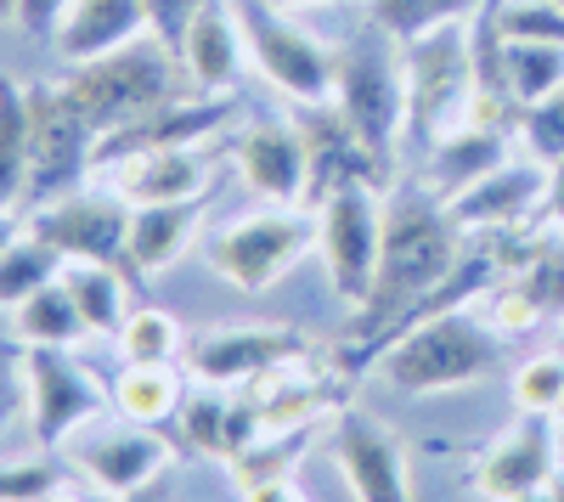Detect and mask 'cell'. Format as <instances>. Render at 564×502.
I'll return each mask as SVG.
<instances>
[{
	"instance_id": "cell-7",
	"label": "cell",
	"mask_w": 564,
	"mask_h": 502,
	"mask_svg": "<svg viewBox=\"0 0 564 502\" xmlns=\"http://www.w3.org/2000/svg\"><path fill=\"white\" fill-rule=\"evenodd\" d=\"M243 23V52L249 68L294 108H322L334 102V45L316 40L289 7L276 0H231Z\"/></svg>"
},
{
	"instance_id": "cell-30",
	"label": "cell",
	"mask_w": 564,
	"mask_h": 502,
	"mask_svg": "<svg viewBox=\"0 0 564 502\" xmlns=\"http://www.w3.org/2000/svg\"><path fill=\"white\" fill-rule=\"evenodd\" d=\"M57 277H63V254L23 226V238L0 249V316H12L23 299H34L45 283H57Z\"/></svg>"
},
{
	"instance_id": "cell-41",
	"label": "cell",
	"mask_w": 564,
	"mask_h": 502,
	"mask_svg": "<svg viewBox=\"0 0 564 502\" xmlns=\"http://www.w3.org/2000/svg\"><path fill=\"white\" fill-rule=\"evenodd\" d=\"M542 220L553 232H564V159L547 164V204H542Z\"/></svg>"
},
{
	"instance_id": "cell-38",
	"label": "cell",
	"mask_w": 564,
	"mask_h": 502,
	"mask_svg": "<svg viewBox=\"0 0 564 502\" xmlns=\"http://www.w3.org/2000/svg\"><path fill=\"white\" fill-rule=\"evenodd\" d=\"M198 7H204V0H148V29H153L164 45H181L186 23L198 18Z\"/></svg>"
},
{
	"instance_id": "cell-1",
	"label": "cell",
	"mask_w": 564,
	"mask_h": 502,
	"mask_svg": "<svg viewBox=\"0 0 564 502\" xmlns=\"http://www.w3.org/2000/svg\"><path fill=\"white\" fill-rule=\"evenodd\" d=\"M468 254V232L435 187H395L384 198V249H379V277L367 299L356 305V334L367 345H390L412 316L430 305L457 260Z\"/></svg>"
},
{
	"instance_id": "cell-35",
	"label": "cell",
	"mask_w": 564,
	"mask_h": 502,
	"mask_svg": "<svg viewBox=\"0 0 564 502\" xmlns=\"http://www.w3.org/2000/svg\"><path fill=\"white\" fill-rule=\"evenodd\" d=\"M491 23L502 40L564 45V7H553V0H491Z\"/></svg>"
},
{
	"instance_id": "cell-23",
	"label": "cell",
	"mask_w": 564,
	"mask_h": 502,
	"mask_svg": "<svg viewBox=\"0 0 564 502\" xmlns=\"http://www.w3.org/2000/svg\"><path fill=\"white\" fill-rule=\"evenodd\" d=\"M520 135L513 130H502V124H463V130H452L446 142H435L430 153H423V187H435L441 198H452V193H463V187H475L480 175H491L497 164H508Z\"/></svg>"
},
{
	"instance_id": "cell-16",
	"label": "cell",
	"mask_w": 564,
	"mask_h": 502,
	"mask_svg": "<svg viewBox=\"0 0 564 502\" xmlns=\"http://www.w3.org/2000/svg\"><path fill=\"white\" fill-rule=\"evenodd\" d=\"M311 334L300 328H215L204 334L193 350V379L198 384H220V390H249L276 368H294V361H311Z\"/></svg>"
},
{
	"instance_id": "cell-46",
	"label": "cell",
	"mask_w": 564,
	"mask_h": 502,
	"mask_svg": "<svg viewBox=\"0 0 564 502\" xmlns=\"http://www.w3.org/2000/svg\"><path fill=\"white\" fill-rule=\"evenodd\" d=\"M85 496H97V491H90V485H63L52 502H85Z\"/></svg>"
},
{
	"instance_id": "cell-2",
	"label": "cell",
	"mask_w": 564,
	"mask_h": 502,
	"mask_svg": "<svg viewBox=\"0 0 564 502\" xmlns=\"http://www.w3.org/2000/svg\"><path fill=\"white\" fill-rule=\"evenodd\" d=\"M384 379L401 395H446L486 384L502 361V334L486 323V310L452 305L435 316H412V323L379 350Z\"/></svg>"
},
{
	"instance_id": "cell-29",
	"label": "cell",
	"mask_w": 564,
	"mask_h": 502,
	"mask_svg": "<svg viewBox=\"0 0 564 502\" xmlns=\"http://www.w3.org/2000/svg\"><path fill=\"white\" fill-rule=\"evenodd\" d=\"M175 424H181V440L193 446V451L231 463V451H238V401H231L220 384H204V390L186 395Z\"/></svg>"
},
{
	"instance_id": "cell-44",
	"label": "cell",
	"mask_w": 564,
	"mask_h": 502,
	"mask_svg": "<svg viewBox=\"0 0 564 502\" xmlns=\"http://www.w3.org/2000/svg\"><path fill=\"white\" fill-rule=\"evenodd\" d=\"M276 7H289V12H305V7H350V0H276Z\"/></svg>"
},
{
	"instance_id": "cell-4",
	"label": "cell",
	"mask_w": 564,
	"mask_h": 502,
	"mask_svg": "<svg viewBox=\"0 0 564 502\" xmlns=\"http://www.w3.org/2000/svg\"><path fill=\"white\" fill-rule=\"evenodd\" d=\"M57 85L68 90L74 108L102 135L141 119V113H153V108H164V102H175L181 90H193L175 45H164L159 34H141V40L119 45V52H108V57L74 63V68H63Z\"/></svg>"
},
{
	"instance_id": "cell-11",
	"label": "cell",
	"mask_w": 564,
	"mask_h": 502,
	"mask_svg": "<svg viewBox=\"0 0 564 502\" xmlns=\"http://www.w3.org/2000/svg\"><path fill=\"white\" fill-rule=\"evenodd\" d=\"M220 148L260 204H311V148L300 119L238 113V124L220 135Z\"/></svg>"
},
{
	"instance_id": "cell-39",
	"label": "cell",
	"mask_w": 564,
	"mask_h": 502,
	"mask_svg": "<svg viewBox=\"0 0 564 502\" xmlns=\"http://www.w3.org/2000/svg\"><path fill=\"white\" fill-rule=\"evenodd\" d=\"M63 12H68V0H18V7H12V23H18L23 34L52 40L57 23H63Z\"/></svg>"
},
{
	"instance_id": "cell-20",
	"label": "cell",
	"mask_w": 564,
	"mask_h": 502,
	"mask_svg": "<svg viewBox=\"0 0 564 502\" xmlns=\"http://www.w3.org/2000/svg\"><path fill=\"white\" fill-rule=\"evenodd\" d=\"M300 130H305V148H311V204L334 187H350V181H379V187H390V170L350 130V119L334 102L300 108Z\"/></svg>"
},
{
	"instance_id": "cell-17",
	"label": "cell",
	"mask_w": 564,
	"mask_h": 502,
	"mask_svg": "<svg viewBox=\"0 0 564 502\" xmlns=\"http://www.w3.org/2000/svg\"><path fill=\"white\" fill-rule=\"evenodd\" d=\"M97 181H108L130 209L186 204V198L215 193V159H209V148H159V153H130V159L97 170Z\"/></svg>"
},
{
	"instance_id": "cell-5",
	"label": "cell",
	"mask_w": 564,
	"mask_h": 502,
	"mask_svg": "<svg viewBox=\"0 0 564 502\" xmlns=\"http://www.w3.org/2000/svg\"><path fill=\"white\" fill-rule=\"evenodd\" d=\"M406 52V142L430 153L452 130L475 124L480 108V68L468 23H441L401 40Z\"/></svg>"
},
{
	"instance_id": "cell-47",
	"label": "cell",
	"mask_w": 564,
	"mask_h": 502,
	"mask_svg": "<svg viewBox=\"0 0 564 502\" xmlns=\"http://www.w3.org/2000/svg\"><path fill=\"white\" fill-rule=\"evenodd\" d=\"M553 502H564V469L553 474Z\"/></svg>"
},
{
	"instance_id": "cell-27",
	"label": "cell",
	"mask_w": 564,
	"mask_h": 502,
	"mask_svg": "<svg viewBox=\"0 0 564 502\" xmlns=\"http://www.w3.org/2000/svg\"><path fill=\"white\" fill-rule=\"evenodd\" d=\"M497 79H502V97L513 102V113H525L531 102L553 97V90L564 85V45H547V40H502Z\"/></svg>"
},
{
	"instance_id": "cell-32",
	"label": "cell",
	"mask_w": 564,
	"mask_h": 502,
	"mask_svg": "<svg viewBox=\"0 0 564 502\" xmlns=\"http://www.w3.org/2000/svg\"><path fill=\"white\" fill-rule=\"evenodd\" d=\"M119 361H181V350H186V334H181V323L170 310H159V305H135L130 310V323L119 328Z\"/></svg>"
},
{
	"instance_id": "cell-19",
	"label": "cell",
	"mask_w": 564,
	"mask_h": 502,
	"mask_svg": "<svg viewBox=\"0 0 564 502\" xmlns=\"http://www.w3.org/2000/svg\"><path fill=\"white\" fill-rule=\"evenodd\" d=\"M175 57H181L193 90H204V97H238V85L249 74V52H243V23L231 12V0H204L198 18L186 23Z\"/></svg>"
},
{
	"instance_id": "cell-45",
	"label": "cell",
	"mask_w": 564,
	"mask_h": 502,
	"mask_svg": "<svg viewBox=\"0 0 564 502\" xmlns=\"http://www.w3.org/2000/svg\"><path fill=\"white\" fill-rule=\"evenodd\" d=\"M508 502H553V480L536 485V491H520V496H508Z\"/></svg>"
},
{
	"instance_id": "cell-31",
	"label": "cell",
	"mask_w": 564,
	"mask_h": 502,
	"mask_svg": "<svg viewBox=\"0 0 564 502\" xmlns=\"http://www.w3.org/2000/svg\"><path fill=\"white\" fill-rule=\"evenodd\" d=\"M486 7V0H367V18L384 23L395 40H412L423 29H441V23H468Z\"/></svg>"
},
{
	"instance_id": "cell-3",
	"label": "cell",
	"mask_w": 564,
	"mask_h": 502,
	"mask_svg": "<svg viewBox=\"0 0 564 502\" xmlns=\"http://www.w3.org/2000/svg\"><path fill=\"white\" fill-rule=\"evenodd\" d=\"M334 108L395 175L406 148V52L384 23H361L334 45Z\"/></svg>"
},
{
	"instance_id": "cell-8",
	"label": "cell",
	"mask_w": 564,
	"mask_h": 502,
	"mask_svg": "<svg viewBox=\"0 0 564 502\" xmlns=\"http://www.w3.org/2000/svg\"><path fill=\"white\" fill-rule=\"evenodd\" d=\"M311 209H316V254L327 265V288L356 310L372 277H379L384 193H379V181H350V187L322 193Z\"/></svg>"
},
{
	"instance_id": "cell-26",
	"label": "cell",
	"mask_w": 564,
	"mask_h": 502,
	"mask_svg": "<svg viewBox=\"0 0 564 502\" xmlns=\"http://www.w3.org/2000/svg\"><path fill=\"white\" fill-rule=\"evenodd\" d=\"M7 334L18 345H52V350H79L90 339V328H85V316H79V305H74V294H68L63 277L45 283L34 299L18 305L7 316Z\"/></svg>"
},
{
	"instance_id": "cell-43",
	"label": "cell",
	"mask_w": 564,
	"mask_h": 502,
	"mask_svg": "<svg viewBox=\"0 0 564 502\" xmlns=\"http://www.w3.org/2000/svg\"><path fill=\"white\" fill-rule=\"evenodd\" d=\"M23 226H29V220H23L18 209H0V249L18 243V238H23Z\"/></svg>"
},
{
	"instance_id": "cell-42",
	"label": "cell",
	"mask_w": 564,
	"mask_h": 502,
	"mask_svg": "<svg viewBox=\"0 0 564 502\" xmlns=\"http://www.w3.org/2000/svg\"><path fill=\"white\" fill-rule=\"evenodd\" d=\"M113 502H175V485H170V474H159V480H148V485L113 496Z\"/></svg>"
},
{
	"instance_id": "cell-21",
	"label": "cell",
	"mask_w": 564,
	"mask_h": 502,
	"mask_svg": "<svg viewBox=\"0 0 564 502\" xmlns=\"http://www.w3.org/2000/svg\"><path fill=\"white\" fill-rule=\"evenodd\" d=\"M153 34L148 29V0H68V12L52 34V52L63 68L90 63V57H108L119 45Z\"/></svg>"
},
{
	"instance_id": "cell-12",
	"label": "cell",
	"mask_w": 564,
	"mask_h": 502,
	"mask_svg": "<svg viewBox=\"0 0 564 502\" xmlns=\"http://www.w3.org/2000/svg\"><path fill=\"white\" fill-rule=\"evenodd\" d=\"M23 373H29V429L40 451H57L74 429L113 413L108 384L85 361H74V350L23 345Z\"/></svg>"
},
{
	"instance_id": "cell-49",
	"label": "cell",
	"mask_w": 564,
	"mask_h": 502,
	"mask_svg": "<svg viewBox=\"0 0 564 502\" xmlns=\"http://www.w3.org/2000/svg\"><path fill=\"white\" fill-rule=\"evenodd\" d=\"M553 7H564V0H553Z\"/></svg>"
},
{
	"instance_id": "cell-10",
	"label": "cell",
	"mask_w": 564,
	"mask_h": 502,
	"mask_svg": "<svg viewBox=\"0 0 564 502\" xmlns=\"http://www.w3.org/2000/svg\"><path fill=\"white\" fill-rule=\"evenodd\" d=\"M57 458L68 463V474L79 485H90L97 496H124L135 485H148L159 474L175 469V440L164 429H148V424H130V418H90L85 429H74L63 446H57Z\"/></svg>"
},
{
	"instance_id": "cell-9",
	"label": "cell",
	"mask_w": 564,
	"mask_h": 502,
	"mask_svg": "<svg viewBox=\"0 0 564 502\" xmlns=\"http://www.w3.org/2000/svg\"><path fill=\"white\" fill-rule=\"evenodd\" d=\"M29 119H34V142H29V198L23 215L52 204L85 181H97V124H90L74 97L57 79H34L29 85Z\"/></svg>"
},
{
	"instance_id": "cell-18",
	"label": "cell",
	"mask_w": 564,
	"mask_h": 502,
	"mask_svg": "<svg viewBox=\"0 0 564 502\" xmlns=\"http://www.w3.org/2000/svg\"><path fill=\"white\" fill-rule=\"evenodd\" d=\"M558 474V451H553V418L520 413L475 463V491L486 502H508L520 491H536Z\"/></svg>"
},
{
	"instance_id": "cell-25",
	"label": "cell",
	"mask_w": 564,
	"mask_h": 502,
	"mask_svg": "<svg viewBox=\"0 0 564 502\" xmlns=\"http://www.w3.org/2000/svg\"><path fill=\"white\" fill-rule=\"evenodd\" d=\"M63 283L85 316L90 339H119V328L130 323V271L124 265H102V260H63Z\"/></svg>"
},
{
	"instance_id": "cell-28",
	"label": "cell",
	"mask_w": 564,
	"mask_h": 502,
	"mask_svg": "<svg viewBox=\"0 0 564 502\" xmlns=\"http://www.w3.org/2000/svg\"><path fill=\"white\" fill-rule=\"evenodd\" d=\"M29 142H34L29 85L0 74V209H18V215L29 198Z\"/></svg>"
},
{
	"instance_id": "cell-22",
	"label": "cell",
	"mask_w": 564,
	"mask_h": 502,
	"mask_svg": "<svg viewBox=\"0 0 564 502\" xmlns=\"http://www.w3.org/2000/svg\"><path fill=\"white\" fill-rule=\"evenodd\" d=\"M215 198V193H209ZM209 198H186V204H141L130 209V249H124V271L130 277H164L170 265H181V254L198 243Z\"/></svg>"
},
{
	"instance_id": "cell-37",
	"label": "cell",
	"mask_w": 564,
	"mask_h": 502,
	"mask_svg": "<svg viewBox=\"0 0 564 502\" xmlns=\"http://www.w3.org/2000/svg\"><path fill=\"white\" fill-rule=\"evenodd\" d=\"M29 418V373H23V345L0 339V440Z\"/></svg>"
},
{
	"instance_id": "cell-13",
	"label": "cell",
	"mask_w": 564,
	"mask_h": 502,
	"mask_svg": "<svg viewBox=\"0 0 564 502\" xmlns=\"http://www.w3.org/2000/svg\"><path fill=\"white\" fill-rule=\"evenodd\" d=\"M29 232L45 238L63 260H102V265H124L130 249V204L108 187V181H85V187L52 198L23 215Z\"/></svg>"
},
{
	"instance_id": "cell-40",
	"label": "cell",
	"mask_w": 564,
	"mask_h": 502,
	"mask_svg": "<svg viewBox=\"0 0 564 502\" xmlns=\"http://www.w3.org/2000/svg\"><path fill=\"white\" fill-rule=\"evenodd\" d=\"M243 502H305L294 474H265V480H243Z\"/></svg>"
},
{
	"instance_id": "cell-6",
	"label": "cell",
	"mask_w": 564,
	"mask_h": 502,
	"mask_svg": "<svg viewBox=\"0 0 564 502\" xmlns=\"http://www.w3.org/2000/svg\"><path fill=\"white\" fill-rule=\"evenodd\" d=\"M316 249V209L311 204H260L220 226H209L204 260L238 294H271L289 271Z\"/></svg>"
},
{
	"instance_id": "cell-14",
	"label": "cell",
	"mask_w": 564,
	"mask_h": 502,
	"mask_svg": "<svg viewBox=\"0 0 564 502\" xmlns=\"http://www.w3.org/2000/svg\"><path fill=\"white\" fill-rule=\"evenodd\" d=\"M327 451L345 474L350 502H417L412 496V463L390 424H379L361 406H339L327 418Z\"/></svg>"
},
{
	"instance_id": "cell-33",
	"label": "cell",
	"mask_w": 564,
	"mask_h": 502,
	"mask_svg": "<svg viewBox=\"0 0 564 502\" xmlns=\"http://www.w3.org/2000/svg\"><path fill=\"white\" fill-rule=\"evenodd\" d=\"M63 485H74V474L57 451H40V458H0V502H52Z\"/></svg>"
},
{
	"instance_id": "cell-24",
	"label": "cell",
	"mask_w": 564,
	"mask_h": 502,
	"mask_svg": "<svg viewBox=\"0 0 564 502\" xmlns=\"http://www.w3.org/2000/svg\"><path fill=\"white\" fill-rule=\"evenodd\" d=\"M108 395H113L119 418L148 424V429L175 424L186 406V384L175 373V361H119V373L108 379Z\"/></svg>"
},
{
	"instance_id": "cell-34",
	"label": "cell",
	"mask_w": 564,
	"mask_h": 502,
	"mask_svg": "<svg viewBox=\"0 0 564 502\" xmlns=\"http://www.w3.org/2000/svg\"><path fill=\"white\" fill-rule=\"evenodd\" d=\"M513 406L520 413H536V418H553L558 401H564V350H542V356H525L513 368Z\"/></svg>"
},
{
	"instance_id": "cell-48",
	"label": "cell",
	"mask_w": 564,
	"mask_h": 502,
	"mask_svg": "<svg viewBox=\"0 0 564 502\" xmlns=\"http://www.w3.org/2000/svg\"><path fill=\"white\" fill-rule=\"evenodd\" d=\"M553 424H558V429H564V401H558V413H553Z\"/></svg>"
},
{
	"instance_id": "cell-36",
	"label": "cell",
	"mask_w": 564,
	"mask_h": 502,
	"mask_svg": "<svg viewBox=\"0 0 564 502\" xmlns=\"http://www.w3.org/2000/svg\"><path fill=\"white\" fill-rule=\"evenodd\" d=\"M513 135H520V153H531L536 164L564 159V85L553 90V97L531 102L520 113V124H513Z\"/></svg>"
},
{
	"instance_id": "cell-15",
	"label": "cell",
	"mask_w": 564,
	"mask_h": 502,
	"mask_svg": "<svg viewBox=\"0 0 564 502\" xmlns=\"http://www.w3.org/2000/svg\"><path fill=\"white\" fill-rule=\"evenodd\" d=\"M542 204H547V164H536L531 153H513L508 164L480 175L475 187L446 198L468 238H520L542 215Z\"/></svg>"
}]
</instances>
